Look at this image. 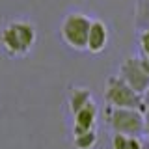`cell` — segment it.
I'll return each mask as SVG.
<instances>
[{
	"instance_id": "cell-7",
	"label": "cell",
	"mask_w": 149,
	"mask_h": 149,
	"mask_svg": "<svg viewBox=\"0 0 149 149\" xmlns=\"http://www.w3.org/2000/svg\"><path fill=\"white\" fill-rule=\"evenodd\" d=\"M95 121H97V104L90 99L74 114V134H80V132L93 129Z\"/></svg>"
},
{
	"instance_id": "cell-1",
	"label": "cell",
	"mask_w": 149,
	"mask_h": 149,
	"mask_svg": "<svg viewBox=\"0 0 149 149\" xmlns=\"http://www.w3.org/2000/svg\"><path fill=\"white\" fill-rule=\"evenodd\" d=\"M2 45L11 56H26L36 45V28L30 22H9L2 32Z\"/></svg>"
},
{
	"instance_id": "cell-14",
	"label": "cell",
	"mask_w": 149,
	"mask_h": 149,
	"mask_svg": "<svg viewBox=\"0 0 149 149\" xmlns=\"http://www.w3.org/2000/svg\"><path fill=\"white\" fill-rule=\"evenodd\" d=\"M142 102H143V104H149V88H147V90H146V93H143V95H142Z\"/></svg>"
},
{
	"instance_id": "cell-12",
	"label": "cell",
	"mask_w": 149,
	"mask_h": 149,
	"mask_svg": "<svg viewBox=\"0 0 149 149\" xmlns=\"http://www.w3.org/2000/svg\"><path fill=\"white\" fill-rule=\"evenodd\" d=\"M142 116H143V134L149 138V104H147V108Z\"/></svg>"
},
{
	"instance_id": "cell-5",
	"label": "cell",
	"mask_w": 149,
	"mask_h": 149,
	"mask_svg": "<svg viewBox=\"0 0 149 149\" xmlns=\"http://www.w3.org/2000/svg\"><path fill=\"white\" fill-rule=\"evenodd\" d=\"M118 77L127 84L130 90H134L136 93H140V95H143L146 90L149 88V74L142 69L138 58H127V60H123Z\"/></svg>"
},
{
	"instance_id": "cell-13",
	"label": "cell",
	"mask_w": 149,
	"mask_h": 149,
	"mask_svg": "<svg viewBox=\"0 0 149 149\" xmlns=\"http://www.w3.org/2000/svg\"><path fill=\"white\" fill-rule=\"evenodd\" d=\"M140 60V65H142V69L149 74V58H146V56H142V58H138Z\"/></svg>"
},
{
	"instance_id": "cell-2",
	"label": "cell",
	"mask_w": 149,
	"mask_h": 149,
	"mask_svg": "<svg viewBox=\"0 0 149 149\" xmlns=\"http://www.w3.org/2000/svg\"><path fill=\"white\" fill-rule=\"evenodd\" d=\"M91 19L84 13H69L63 19L60 26V34L65 45H69L74 50H86V41H88V30H90Z\"/></svg>"
},
{
	"instance_id": "cell-6",
	"label": "cell",
	"mask_w": 149,
	"mask_h": 149,
	"mask_svg": "<svg viewBox=\"0 0 149 149\" xmlns=\"http://www.w3.org/2000/svg\"><path fill=\"white\" fill-rule=\"evenodd\" d=\"M106 45H108V26L102 21H91L88 30L86 50H90L91 54H101Z\"/></svg>"
},
{
	"instance_id": "cell-3",
	"label": "cell",
	"mask_w": 149,
	"mask_h": 149,
	"mask_svg": "<svg viewBox=\"0 0 149 149\" xmlns=\"http://www.w3.org/2000/svg\"><path fill=\"white\" fill-rule=\"evenodd\" d=\"M104 99L112 108H136L140 110L143 106L142 95L121 80L119 77H110L104 88Z\"/></svg>"
},
{
	"instance_id": "cell-9",
	"label": "cell",
	"mask_w": 149,
	"mask_h": 149,
	"mask_svg": "<svg viewBox=\"0 0 149 149\" xmlns=\"http://www.w3.org/2000/svg\"><path fill=\"white\" fill-rule=\"evenodd\" d=\"M112 149H142V142H140L138 136L114 134V138H112Z\"/></svg>"
},
{
	"instance_id": "cell-10",
	"label": "cell",
	"mask_w": 149,
	"mask_h": 149,
	"mask_svg": "<svg viewBox=\"0 0 149 149\" xmlns=\"http://www.w3.org/2000/svg\"><path fill=\"white\" fill-rule=\"evenodd\" d=\"M95 143H97V132L93 129L80 134H74V147L77 149H93Z\"/></svg>"
},
{
	"instance_id": "cell-8",
	"label": "cell",
	"mask_w": 149,
	"mask_h": 149,
	"mask_svg": "<svg viewBox=\"0 0 149 149\" xmlns=\"http://www.w3.org/2000/svg\"><path fill=\"white\" fill-rule=\"evenodd\" d=\"M91 99V93L84 88H71V95H69V108L73 114H77L78 110Z\"/></svg>"
},
{
	"instance_id": "cell-4",
	"label": "cell",
	"mask_w": 149,
	"mask_h": 149,
	"mask_svg": "<svg viewBox=\"0 0 149 149\" xmlns=\"http://www.w3.org/2000/svg\"><path fill=\"white\" fill-rule=\"evenodd\" d=\"M110 125L116 134H127V136L143 134V116L136 108H112Z\"/></svg>"
},
{
	"instance_id": "cell-11",
	"label": "cell",
	"mask_w": 149,
	"mask_h": 149,
	"mask_svg": "<svg viewBox=\"0 0 149 149\" xmlns=\"http://www.w3.org/2000/svg\"><path fill=\"white\" fill-rule=\"evenodd\" d=\"M140 50L146 58H149V26L140 32Z\"/></svg>"
}]
</instances>
